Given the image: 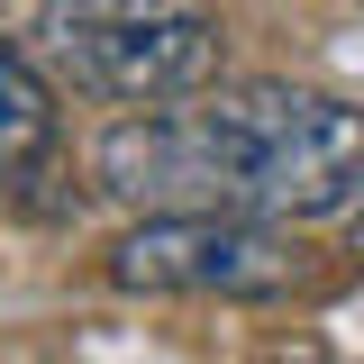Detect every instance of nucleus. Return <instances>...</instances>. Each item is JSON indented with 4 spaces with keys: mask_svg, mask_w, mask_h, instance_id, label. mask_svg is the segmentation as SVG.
<instances>
[{
    "mask_svg": "<svg viewBox=\"0 0 364 364\" xmlns=\"http://www.w3.org/2000/svg\"><path fill=\"white\" fill-rule=\"evenodd\" d=\"M346 237H355V255H364V200H355V210H346Z\"/></svg>",
    "mask_w": 364,
    "mask_h": 364,
    "instance_id": "obj_6",
    "label": "nucleus"
},
{
    "mask_svg": "<svg viewBox=\"0 0 364 364\" xmlns=\"http://www.w3.org/2000/svg\"><path fill=\"white\" fill-rule=\"evenodd\" d=\"M46 146H55V100H46V73L18 55V46H0V182L28 173Z\"/></svg>",
    "mask_w": 364,
    "mask_h": 364,
    "instance_id": "obj_4",
    "label": "nucleus"
},
{
    "mask_svg": "<svg viewBox=\"0 0 364 364\" xmlns=\"http://www.w3.org/2000/svg\"><path fill=\"white\" fill-rule=\"evenodd\" d=\"M0 46H18L28 64H55V73H82L91 0H0Z\"/></svg>",
    "mask_w": 364,
    "mask_h": 364,
    "instance_id": "obj_5",
    "label": "nucleus"
},
{
    "mask_svg": "<svg viewBox=\"0 0 364 364\" xmlns=\"http://www.w3.org/2000/svg\"><path fill=\"white\" fill-rule=\"evenodd\" d=\"M119 291H191V301H282L301 291L310 264L301 246L255 210H155L109 246Z\"/></svg>",
    "mask_w": 364,
    "mask_h": 364,
    "instance_id": "obj_2",
    "label": "nucleus"
},
{
    "mask_svg": "<svg viewBox=\"0 0 364 364\" xmlns=\"http://www.w3.org/2000/svg\"><path fill=\"white\" fill-rule=\"evenodd\" d=\"M273 364H310V355H273Z\"/></svg>",
    "mask_w": 364,
    "mask_h": 364,
    "instance_id": "obj_7",
    "label": "nucleus"
},
{
    "mask_svg": "<svg viewBox=\"0 0 364 364\" xmlns=\"http://www.w3.org/2000/svg\"><path fill=\"white\" fill-rule=\"evenodd\" d=\"M200 128L219 155V200L255 219H328L364 191V109L337 91L237 82L200 100Z\"/></svg>",
    "mask_w": 364,
    "mask_h": 364,
    "instance_id": "obj_1",
    "label": "nucleus"
},
{
    "mask_svg": "<svg viewBox=\"0 0 364 364\" xmlns=\"http://www.w3.org/2000/svg\"><path fill=\"white\" fill-rule=\"evenodd\" d=\"M219 73L210 9H91L82 82L109 100H191Z\"/></svg>",
    "mask_w": 364,
    "mask_h": 364,
    "instance_id": "obj_3",
    "label": "nucleus"
}]
</instances>
